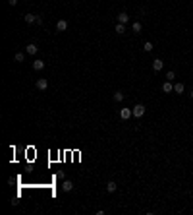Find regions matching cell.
<instances>
[{
  "mask_svg": "<svg viewBox=\"0 0 193 215\" xmlns=\"http://www.w3.org/2000/svg\"><path fill=\"white\" fill-rule=\"evenodd\" d=\"M131 111H133V116H135V118H141L143 114H145V105H141V103H139V105H135Z\"/></svg>",
  "mask_w": 193,
  "mask_h": 215,
  "instance_id": "obj_1",
  "label": "cell"
},
{
  "mask_svg": "<svg viewBox=\"0 0 193 215\" xmlns=\"http://www.w3.org/2000/svg\"><path fill=\"white\" fill-rule=\"evenodd\" d=\"M35 85H37V89H39V91H46V89H48V81H46L45 78H39Z\"/></svg>",
  "mask_w": 193,
  "mask_h": 215,
  "instance_id": "obj_2",
  "label": "cell"
},
{
  "mask_svg": "<svg viewBox=\"0 0 193 215\" xmlns=\"http://www.w3.org/2000/svg\"><path fill=\"white\" fill-rule=\"evenodd\" d=\"M131 116H133V111H131V109H120V118H122V120H129Z\"/></svg>",
  "mask_w": 193,
  "mask_h": 215,
  "instance_id": "obj_3",
  "label": "cell"
},
{
  "mask_svg": "<svg viewBox=\"0 0 193 215\" xmlns=\"http://www.w3.org/2000/svg\"><path fill=\"white\" fill-rule=\"evenodd\" d=\"M66 29H68V21H66V20H58L56 21V31L62 33V31H66Z\"/></svg>",
  "mask_w": 193,
  "mask_h": 215,
  "instance_id": "obj_4",
  "label": "cell"
},
{
  "mask_svg": "<svg viewBox=\"0 0 193 215\" xmlns=\"http://www.w3.org/2000/svg\"><path fill=\"white\" fill-rule=\"evenodd\" d=\"M25 52H27V54H31V56H35V54L39 52V47L35 45V43H31V45L25 47Z\"/></svg>",
  "mask_w": 193,
  "mask_h": 215,
  "instance_id": "obj_5",
  "label": "cell"
},
{
  "mask_svg": "<svg viewBox=\"0 0 193 215\" xmlns=\"http://www.w3.org/2000/svg\"><path fill=\"white\" fill-rule=\"evenodd\" d=\"M162 68H164V62H162L160 58H154V60H153V70H154V72H160Z\"/></svg>",
  "mask_w": 193,
  "mask_h": 215,
  "instance_id": "obj_6",
  "label": "cell"
},
{
  "mask_svg": "<svg viewBox=\"0 0 193 215\" xmlns=\"http://www.w3.org/2000/svg\"><path fill=\"white\" fill-rule=\"evenodd\" d=\"M43 68H45V62H43V60H41V58H35V60H33V70H43Z\"/></svg>",
  "mask_w": 193,
  "mask_h": 215,
  "instance_id": "obj_7",
  "label": "cell"
},
{
  "mask_svg": "<svg viewBox=\"0 0 193 215\" xmlns=\"http://www.w3.org/2000/svg\"><path fill=\"white\" fill-rule=\"evenodd\" d=\"M162 91H164V93H172V91H174V85H172V81H168V79H166V81L162 84Z\"/></svg>",
  "mask_w": 193,
  "mask_h": 215,
  "instance_id": "obj_8",
  "label": "cell"
},
{
  "mask_svg": "<svg viewBox=\"0 0 193 215\" xmlns=\"http://www.w3.org/2000/svg\"><path fill=\"white\" fill-rule=\"evenodd\" d=\"M62 190H64V192H71V190H73V182H71V180H64V182H62Z\"/></svg>",
  "mask_w": 193,
  "mask_h": 215,
  "instance_id": "obj_9",
  "label": "cell"
},
{
  "mask_svg": "<svg viewBox=\"0 0 193 215\" xmlns=\"http://www.w3.org/2000/svg\"><path fill=\"white\" fill-rule=\"evenodd\" d=\"M23 20H25V23H35V21H37V16H35V14H25Z\"/></svg>",
  "mask_w": 193,
  "mask_h": 215,
  "instance_id": "obj_10",
  "label": "cell"
},
{
  "mask_svg": "<svg viewBox=\"0 0 193 215\" xmlns=\"http://www.w3.org/2000/svg\"><path fill=\"white\" fill-rule=\"evenodd\" d=\"M128 20H129V16H128L126 12L118 14V23H128Z\"/></svg>",
  "mask_w": 193,
  "mask_h": 215,
  "instance_id": "obj_11",
  "label": "cell"
},
{
  "mask_svg": "<svg viewBox=\"0 0 193 215\" xmlns=\"http://www.w3.org/2000/svg\"><path fill=\"white\" fill-rule=\"evenodd\" d=\"M114 31L118 33V35H122V33H126V23H116Z\"/></svg>",
  "mask_w": 193,
  "mask_h": 215,
  "instance_id": "obj_12",
  "label": "cell"
},
{
  "mask_svg": "<svg viewBox=\"0 0 193 215\" xmlns=\"http://www.w3.org/2000/svg\"><path fill=\"white\" fill-rule=\"evenodd\" d=\"M131 29H133V33L137 35V33H141V29H143V25L139 23V21H133V25H131Z\"/></svg>",
  "mask_w": 193,
  "mask_h": 215,
  "instance_id": "obj_13",
  "label": "cell"
},
{
  "mask_svg": "<svg viewBox=\"0 0 193 215\" xmlns=\"http://www.w3.org/2000/svg\"><path fill=\"white\" fill-rule=\"evenodd\" d=\"M174 91H176V93H183V91H186V85H183V84H174Z\"/></svg>",
  "mask_w": 193,
  "mask_h": 215,
  "instance_id": "obj_14",
  "label": "cell"
},
{
  "mask_svg": "<svg viewBox=\"0 0 193 215\" xmlns=\"http://www.w3.org/2000/svg\"><path fill=\"white\" fill-rule=\"evenodd\" d=\"M116 188H118V184H116L114 180H110V182L106 184V190H108V192H116Z\"/></svg>",
  "mask_w": 193,
  "mask_h": 215,
  "instance_id": "obj_15",
  "label": "cell"
},
{
  "mask_svg": "<svg viewBox=\"0 0 193 215\" xmlns=\"http://www.w3.org/2000/svg\"><path fill=\"white\" fill-rule=\"evenodd\" d=\"M114 101H116V103H122V101H124V93L122 91H116L114 93Z\"/></svg>",
  "mask_w": 193,
  "mask_h": 215,
  "instance_id": "obj_16",
  "label": "cell"
},
{
  "mask_svg": "<svg viewBox=\"0 0 193 215\" xmlns=\"http://www.w3.org/2000/svg\"><path fill=\"white\" fill-rule=\"evenodd\" d=\"M14 60H16V62H23V60H25V54H23V52H16Z\"/></svg>",
  "mask_w": 193,
  "mask_h": 215,
  "instance_id": "obj_17",
  "label": "cell"
},
{
  "mask_svg": "<svg viewBox=\"0 0 193 215\" xmlns=\"http://www.w3.org/2000/svg\"><path fill=\"white\" fill-rule=\"evenodd\" d=\"M153 49H154V47H153V43H151V41H147V43L143 45V51H145V52H151Z\"/></svg>",
  "mask_w": 193,
  "mask_h": 215,
  "instance_id": "obj_18",
  "label": "cell"
},
{
  "mask_svg": "<svg viewBox=\"0 0 193 215\" xmlns=\"http://www.w3.org/2000/svg\"><path fill=\"white\" fill-rule=\"evenodd\" d=\"M166 79H168V81H174V79H176V74H174L172 70H170V72H166Z\"/></svg>",
  "mask_w": 193,
  "mask_h": 215,
  "instance_id": "obj_19",
  "label": "cell"
},
{
  "mask_svg": "<svg viewBox=\"0 0 193 215\" xmlns=\"http://www.w3.org/2000/svg\"><path fill=\"white\" fill-rule=\"evenodd\" d=\"M56 176H58V178H64V176H66V175H64V170H58Z\"/></svg>",
  "mask_w": 193,
  "mask_h": 215,
  "instance_id": "obj_20",
  "label": "cell"
},
{
  "mask_svg": "<svg viewBox=\"0 0 193 215\" xmlns=\"http://www.w3.org/2000/svg\"><path fill=\"white\" fill-rule=\"evenodd\" d=\"M35 23H37V25H43V18H41V16H37V21H35Z\"/></svg>",
  "mask_w": 193,
  "mask_h": 215,
  "instance_id": "obj_21",
  "label": "cell"
},
{
  "mask_svg": "<svg viewBox=\"0 0 193 215\" xmlns=\"http://www.w3.org/2000/svg\"><path fill=\"white\" fill-rule=\"evenodd\" d=\"M8 4H10V6H16V4H18V0H8Z\"/></svg>",
  "mask_w": 193,
  "mask_h": 215,
  "instance_id": "obj_22",
  "label": "cell"
},
{
  "mask_svg": "<svg viewBox=\"0 0 193 215\" xmlns=\"http://www.w3.org/2000/svg\"><path fill=\"white\" fill-rule=\"evenodd\" d=\"M189 95H191V99H193V91H191V93H189Z\"/></svg>",
  "mask_w": 193,
  "mask_h": 215,
  "instance_id": "obj_23",
  "label": "cell"
}]
</instances>
